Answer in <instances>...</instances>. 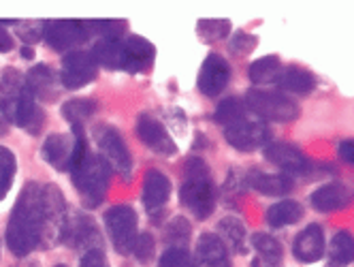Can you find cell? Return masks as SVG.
<instances>
[{
  "mask_svg": "<svg viewBox=\"0 0 354 267\" xmlns=\"http://www.w3.org/2000/svg\"><path fill=\"white\" fill-rule=\"evenodd\" d=\"M7 246L15 257H26L43 246V186L28 182L21 188L7 225Z\"/></svg>",
  "mask_w": 354,
  "mask_h": 267,
  "instance_id": "6da1fadb",
  "label": "cell"
},
{
  "mask_svg": "<svg viewBox=\"0 0 354 267\" xmlns=\"http://www.w3.org/2000/svg\"><path fill=\"white\" fill-rule=\"evenodd\" d=\"M75 135V152L71 158L68 174L73 180V186L77 188L80 197L86 208H98L103 203L107 190H109V176L111 167L103 160V156L92 154L88 150V143L84 133H73Z\"/></svg>",
  "mask_w": 354,
  "mask_h": 267,
  "instance_id": "7a4b0ae2",
  "label": "cell"
},
{
  "mask_svg": "<svg viewBox=\"0 0 354 267\" xmlns=\"http://www.w3.org/2000/svg\"><path fill=\"white\" fill-rule=\"evenodd\" d=\"M96 64L111 68V71H126V73H141L151 66L156 56L154 45L141 37H122V39H100L94 43L92 52Z\"/></svg>",
  "mask_w": 354,
  "mask_h": 267,
  "instance_id": "3957f363",
  "label": "cell"
},
{
  "mask_svg": "<svg viewBox=\"0 0 354 267\" xmlns=\"http://www.w3.org/2000/svg\"><path fill=\"white\" fill-rule=\"evenodd\" d=\"M184 174H186V180L180 190V199L198 221H205L216 205V190H214L209 167L205 165V160L194 156V158H188Z\"/></svg>",
  "mask_w": 354,
  "mask_h": 267,
  "instance_id": "277c9868",
  "label": "cell"
},
{
  "mask_svg": "<svg viewBox=\"0 0 354 267\" xmlns=\"http://www.w3.org/2000/svg\"><path fill=\"white\" fill-rule=\"evenodd\" d=\"M0 116L7 122H15L19 129L28 131L30 135H37L45 122L43 109L39 107L37 99L26 88H21L15 94L0 96Z\"/></svg>",
  "mask_w": 354,
  "mask_h": 267,
  "instance_id": "5b68a950",
  "label": "cell"
},
{
  "mask_svg": "<svg viewBox=\"0 0 354 267\" xmlns=\"http://www.w3.org/2000/svg\"><path fill=\"white\" fill-rule=\"evenodd\" d=\"M243 103L250 111H254L259 118L271 120V122H292L301 113L299 105L282 92L248 90Z\"/></svg>",
  "mask_w": 354,
  "mask_h": 267,
  "instance_id": "8992f818",
  "label": "cell"
},
{
  "mask_svg": "<svg viewBox=\"0 0 354 267\" xmlns=\"http://www.w3.org/2000/svg\"><path fill=\"white\" fill-rule=\"evenodd\" d=\"M66 201L62 190L54 184L43 186V246L49 248L64 239L66 229Z\"/></svg>",
  "mask_w": 354,
  "mask_h": 267,
  "instance_id": "52a82bcc",
  "label": "cell"
},
{
  "mask_svg": "<svg viewBox=\"0 0 354 267\" xmlns=\"http://www.w3.org/2000/svg\"><path fill=\"white\" fill-rule=\"evenodd\" d=\"M96 143L103 160L113 169V172L122 178V180H131L133 174V158H131V150L126 145L124 137L120 135L118 129L100 125L96 129Z\"/></svg>",
  "mask_w": 354,
  "mask_h": 267,
  "instance_id": "ba28073f",
  "label": "cell"
},
{
  "mask_svg": "<svg viewBox=\"0 0 354 267\" xmlns=\"http://www.w3.org/2000/svg\"><path fill=\"white\" fill-rule=\"evenodd\" d=\"M111 244L120 255H131L137 244V212L131 205H113L105 212Z\"/></svg>",
  "mask_w": 354,
  "mask_h": 267,
  "instance_id": "9c48e42d",
  "label": "cell"
},
{
  "mask_svg": "<svg viewBox=\"0 0 354 267\" xmlns=\"http://www.w3.org/2000/svg\"><path fill=\"white\" fill-rule=\"evenodd\" d=\"M90 26L88 21L82 19H56L45 21L41 26L43 41L56 52H68L90 39Z\"/></svg>",
  "mask_w": 354,
  "mask_h": 267,
  "instance_id": "30bf717a",
  "label": "cell"
},
{
  "mask_svg": "<svg viewBox=\"0 0 354 267\" xmlns=\"http://www.w3.org/2000/svg\"><path fill=\"white\" fill-rule=\"evenodd\" d=\"M62 241L73 250H82L84 255L90 250H103V237L98 233V227L84 212H75L73 216H68Z\"/></svg>",
  "mask_w": 354,
  "mask_h": 267,
  "instance_id": "8fae6325",
  "label": "cell"
},
{
  "mask_svg": "<svg viewBox=\"0 0 354 267\" xmlns=\"http://www.w3.org/2000/svg\"><path fill=\"white\" fill-rule=\"evenodd\" d=\"M96 60L90 52H68L62 58L60 82L68 90H77L96 80Z\"/></svg>",
  "mask_w": 354,
  "mask_h": 267,
  "instance_id": "7c38bea8",
  "label": "cell"
},
{
  "mask_svg": "<svg viewBox=\"0 0 354 267\" xmlns=\"http://www.w3.org/2000/svg\"><path fill=\"white\" fill-rule=\"evenodd\" d=\"M269 137V129L263 122H257V120H241V122L224 129V139L239 152H252L257 148H263Z\"/></svg>",
  "mask_w": 354,
  "mask_h": 267,
  "instance_id": "4fadbf2b",
  "label": "cell"
},
{
  "mask_svg": "<svg viewBox=\"0 0 354 267\" xmlns=\"http://www.w3.org/2000/svg\"><path fill=\"white\" fill-rule=\"evenodd\" d=\"M265 156L269 163L280 167L286 174H299L301 176V174L312 172V160L286 141H275V143L265 145Z\"/></svg>",
  "mask_w": 354,
  "mask_h": 267,
  "instance_id": "5bb4252c",
  "label": "cell"
},
{
  "mask_svg": "<svg viewBox=\"0 0 354 267\" xmlns=\"http://www.w3.org/2000/svg\"><path fill=\"white\" fill-rule=\"evenodd\" d=\"M137 135L147 145L149 150H154L160 156H173L177 152V145L167 133V129L158 122L154 116L141 113L137 120Z\"/></svg>",
  "mask_w": 354,
  "mask_h": 267,
  "instance_id": "9a60e30c",
  "label": "cell"
},
{
  "mask_svg": "<svg viewBox=\"0 0 354 267\" xmlns=\"http://www.w3.org/2000/svg\"><path fill=\"white\" fill-rule=\"evenodd\" d=\"M231 82V66L220 54H209L198 73V90L205 96H218Z\"/></svg>",
  "mask_w": 354,
  "mask_h": 267,
  "instance_id": "2e32d148",
  "label": "cell"
},
{
  "mask_svg": "<svg viewBox=\"0 0 354 267\" xmlns=\"http://www.w3.org/2000/svg\"><path fill=\"white\" fill-rule=\"evenodd\" d=\"M169 197H171V180L162 172H158V169H149L141 188V201L147 214L149 216L158 214L167 205Z\"/></svg>",
  "mask_w": 354,
  "mask_h": 267,
  "instance_id": "e0dca14e",
  "label": "cell"
},
{
  "mask_svg": "<svg viewBox=\"0 0 354 267\" xmlns=\"http://www.w3.org/2000/svg\"><path fill=\"white\" fill-rule=\"evenodd\" d=\"M292 255L301 263H316L324 255V231L320 225H308L295 241H292Z\"/></svg>",
  "mask_w": 354,
  "mask_h": 267,
  "instance_id": "ac0fdd59",
  "label": "cell"
},
{
  "mask_svg": "<svg viewBox=\"0 0 354 267\" xmlns=\"http://www.w3.org/2000/svg\"><path fill=\"white\" fill-rule=\"evenodd\" d=\"M194 267H231L226 244L216 233H203L198 237Z\"/></svg>",
  "mask_w": 354,
  "mask_h": 267,
  "instance_id": "d6986e66",
  "label": "cell"
},
{
  "mask_svg": "<svg viewBox=\"0 0 354 267\" xmlns=\"http://www.w3.org/2000/svg\"><path fill=\"white\" fill-rule=\"evenodd\" d=\"M73 152H75V135L71 137L62 133L49 135L43 141V148H41V156L54 169H58V172H68Z\"/></svg>",
  "mask_w": 354,
  "mask_h": 267,
  "instance_id": "ffe728a7",
  "label": "cell"
},
{
  "mask_svg": "<svg viewBox=\"0 0 354 267\" xmlns=\"http://www.w3.org/2000/svg\"><path fill=\"white\" fill-rule=\"evenodd\" d=\"M56 84H58V75L47 64H37L24 75V88H26L37 101H54Z\"/></svg>",
  "mask_w": 354,
  "mask_h": 267,
  "instance_id": "44dd1931",
  "label": "cell"
},
{
  "mask_svg": "<svg viewBox=\"0 0 354 267\" xmlns=\"http://www.w3.org/2000/svg\"><path fill=\"white\" fill-rule=\"evenodd\" d=\"M310 201H312L314 210H318V212H337V210H344L350 205L352 195L344 184L328 182L312 192Z\"/></svg>",
  "mask_w": 354,
  "mask_h": 267,
  "instance_id": "7402d4cb",
  "label": "cell"
},
{
  "mask_svg": "<svg viewBox=\"0 0 354 267\" xmlns=\"http://www.w3.org/2000/svg\"><path fill=\"white\" fill-rule=\"evenodd\" d=\"M248 184L254 188L261 195H267V197H280V195H288L292 190L295 182L292 178H288L286 174H265V172H250L248 176Z\"/></svg>",
  "mask_w": 354,
  "mask_h": 267,
  "instance_id": "603a6c76",
  "label": "cell"
},
{
  "mask_svg": "<svg viewBox=\"0 0 354 267\" xmlns=\"http://www.w3.org/2000/svg\"><path fill=\"white\" fill-rule=\"evenodd\" d=\"M277 84L284 92H292V94H299V96H306L310 94L314 88H316V80L314 75L303 66H286L280 77H277Z\"/></svg>",
  "mask_w": 354,
  "mask_h": 267,
  "instance_id": "cb8c5ba5",
  "label": "cell"
},
{
  "mask_svg": "<svg viewBox=\"0 0 354 267\" xmlns=\"http://www.w3.org/2000/svg\"><path fill=\"white\" fill-rule=\"evenodd\" d=\"M301 218H303V208H301V203H297L292 199L277 201L267 210V223L275 229L295 225L301 221Z\"/></svg>",
  "mask_w": 354,
  "mask_h": 267,
  "instance_id": "d4e9b609",
  "label": "cell"
},
{
  "mask_svg": "<svg viewBox=\"0 0 354 267\" xmlns=\"http://www.w3.org/2000/svg\"><path fill=\"white\" fill-rule=\"evenodd\" d=\"M222 237H224V244L229 246L233 252L237 255H245L248 252V246H245V237H248V231H245V225L239 221L235 216H224L220 225H218Z\"/></svg>",
  "mask_w": 354,
  "mask_h": 267,
  "instance_id": "484cf974",
  "label": "cell"
},
{
  "mask_svg": "<svg viewBox=\"0 0 354 267\" xmlns=\"http://www.w3.org/2000/svg\"><path fill=\"white\" fill-rule=\"evenodd\" d=\"M94 111L96 103L92 99H71L62 105V116L73 125V133H84V127Z\"/></svg>",
  "mask_w": 354,
  "mask_h": 267,
  "instance_id": "4316f807",
  "label": "cell"
},
{
  "mask_svg": "<svg viewBox=\"0 0 354 267\" xmlns=\"http://www.w3.org/2000/svg\"><path fill=\"white\" fill-rule=\"evenodd\" d=\"M354 261V237L348 231H337L331 239L326 267H348Z\"/></svg>",
  "mask_w": 354,
  "mask_h": 267,
  "instance_id": "83f0119b",
  "label": "cell"
},
{
  "mask_svg": "<svg viewBox=\"0 0 354 267\" xmlns=\"http://www.w3.org/2000/svg\"><path fill=\"white\" fill-rule=\"evenodd\" d=\"M252 246L259 252V259L271 267H280L284 259V250L273 235L269 233H254L252 235Z\"/></svg>",
  "mask_w": 354,
  "mask_h": 267,
  "instance_id": "f1b7e54d",
  "label": "cell"
},
{
  "mask_svg": "<svg viewBox=\"0 0 354 267\" xmlns=\"http://www.w3.org/2000/svg\"><path fill=\"white\" fill-rule=\"evenodd\" d=\"M282 73V64L277 56H265L257 62H252L248 68V75L254 84H269V82H277Z\"/></svg>",
  "mask_w": 354,
  "mask_h": 267,
  "instance_id": "f546056e",
  "label": "cell"
},
{
  "mask_svg": "<svg viewBox=\"0 0 354 267\" xmlns=\"http://www.w3.org/2000/svg\"><path fill=\"white\" fill-rule=\"evenodd\" d=\"M245 111H248L245 103L233 96V99H226L216 107L214 120L218 125H224V129H226V127L237 125V122H241V120H245Z\"/></svg>",
  "mask_w": 354,
  "mask_h": 267,
  "instance_id": "4dcf8cb0",
  "label": "cell"
},
{
  "mask_svg": "<svg viewBox=\"0 0 354 267\" xmlns=\"http://www.w3.org/2000/svg\"><path fill=\"white\" fill-rule=\"evenodd\" d=\"M15 172H17V158L15 154L0 145V201L5 199V195L11 190L13 180H15Z\"/></svg>",
  "mask_w": 354,
  "mask_h": 267,
  "instance_id": "1f68e13d",
  "label": "cell"
},
{
  "mask_svg": "<svg viewBox=\"0 0 354 267\" xmlns=\"http://www.w3.org/2000/svg\"><path fill=\"white\" fill-rule=\"evenodd\" d=\"M165 239L171 248H184L190 239V223L184 216H175L165 227Z\"/></svg>",
  "mask_w": 354,
  "mask_h": 267,
  "instance_id": "d6a6232c",
  "label": "cell"
},
{
  "mask_svg": "<svg viewBox=\"0 0 354 267\" xmlns=\"http://www.w3.org/2000/svg\"><path fill=\"white\" fill-rule=\"evenodd\" d=\"M90 26V33L98 35L100 39H122L126 35V21H120V19H94V21H88Z\"/></svg>",
  "mask_w": 354,
  "mask_h": 267,
  "instance_id": "836d02e7",
  "label": "cell"
},
{
  "mask_svg": "<svg viewBox=\"0 0 354 267\" xmlns=\"http://www.w3.org/2000/svg\"><path fill=\"white\" fill-rule=\"evenodd\" d=\"M231 33V21L229 19H201L198 21V35L207 41L226 39Z\"/></svg>",
  "mask_w": 354,
  "mask_h": 267,
  "instance_id": "e575fe53",
  "label": "cell"
},
{
  "mask_svg": "<svg viewBox=\"0 0 354 267\" xmlns=\"http://www.w3.org/2000/svg\"><path fill=\"white\" fill-rule=\"evenodd\" d=\"M158 267H194V261L186 248H169L162 252Z\"/></svg>",
  "mask_w": 354,
  "mask_h": 267,
  "instance_id": "d590c367",
  "label": "cell"
},
{
  "mask_svg": "<svg viewBox=\"0 0 354 267\" xmlns=\"http://www.w3.org/2000/svg\"><path fill=\"white\" fill-rule=\"evenodd\" d=\"M154 252H156V241H154V237H151L149 233H141L137 237V244H135V250H133V255L137 257V261L145 265V263H149L151 259H154Z\"/></svg>",
  "mask_w": 354,
  "mask_h": 267,
  "instance_id": "8d00e7d4",
  "label": "cell"
},
{
  "mask_svg": "<svg viewBox=\"0 0 354 267\" xmlns=\"http://www.w3.org/2000/svg\"><path fill=\"white\" fill-rule=\"evenodd\" d=\"M231 52L237 56H245L257 47V37L254 35H248V33H237L231 41H229Z\"/></svg>",
  "mask_w": 354,
  "mask_h": 267,
  "instance_id": "74e56055",
  "label": "cell"
},
{
  "mask_svg": "<svg viewBox=\"0 0 354 267\" xmlns=\"http://www.w3.org/2000/svg\"><path fill=\"white\" fill-rule=\"evenodd\" d=\"M80 267H109L105 250H90L82 257Z\"/></svg>",
  "mask_w": 354,
  "mask_h": 267,
  "instance_id": "f35d334b",
  "label": "cell"
},
{
  "mask_svg": "<svg viewBox=\"0 0 354 267\" xmlns=\"http://www.w3.org/2000/svg\"><path fill=\"white\" fill-rule=\"evenodd\" d=\"M337 154L344 163L348 165H354V139H346L339 143V148H337Z\"/></svg>",
  "mask_w": 354,
  "mask_h": 267,
  "instance_id": "ab89813d",
  "label": "cell"
},
{
  "mask_svg": "<svg viewBox=\"0 0 354 267\" xmlns=\"http://www.w3.org/2000/svg\"><path fill=\"white\" fill-rule=\"evenodd\" d=\"M13 45H15L13 37L7 33V28L3 26V21H0V54L11 52V50H13Z\"/></svg>",
  "mask_w": 354,
  "mask_h": 267,
  "instance_id": "60d3db41",
  "label": "cell"
},
{
  "mask_svg": "<svg viewBox=\"0 0 354 267\" xmlns=\"http://www.w3.org/2000/svg\"><path fill=\"white\" fill-rule=\"evenodd\" d=\"M35 56V52H32V47L30 45H24L21 47V58H26V60H30Z\"/></svg>",
  "mask_w": 354,
  "mask_h": 267,
  "instance_id": "b9f144b4",
  "label": "cell"
},
{
  "mask_svg": "<svg viewBox=\"0 0 354 267\" xmlns=\"http://www.w3.org/2000/svg\"><path fill=\"white\" fill-rule=\"evenodd\" d=\"M7 131H9V122H7L3 116H0V135H5Z\"/></svg>",
  "mask_w": 354,
  "mask_h": 267,
  "instance_id": "7bdbcfd3",
  "label": "cell"
},
{
  "mask_svg": "<svg viewBox=\"0 0 354 267\" xmlns=\"http://www.w3.org/2000/svg\"><path fill=\"white\" fill-rule=\"evenodd\" d=\"M254 267H271V265H267V263H263L261 259H257V261H254Z\"/></svg>",
  "mask_w": 354,
  "mask_h": 267,
  "instance_id": "ee69618b",
  "label": "cell"
},
{
  "mask_svg": "<svg viewBox=\"0 0 354 267\" xmlns=\"http://www.w3.org/2000/svg\"><path fill=\"white\" fill-rule=\"evenodd\" d=\"M56 267H66V265H64V263H58V265H56Z\"/></svg>",
  "mask_w": 354,
  "mask_h": 267,
  "instance_id": "f6af8a7d",
  "label": "cell"
},
{
  "mask_svg": "<svg viewBox=\"0 0 354 267\" xmlns=\"http://www.w3.org/2000/svg\"><path fill=\"white\" fill-rule=\"evenodd\" d=\"M30 267H39V265H30Z\"/></svg>",
  "mask_w": 354,
  "mask_h": 267,
  "instance_id": "bcb514c9",
  "label": "cell"
}]
</instances>
